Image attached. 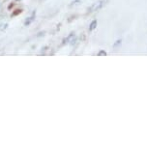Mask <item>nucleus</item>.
<instances>
[{
	"mask_svg": "<svg viewBox=\"0 0 147 148\" xmlns=\"http://www.w3.org/2000/svg\"><path fill=\"white\" fill-rule=\"evenodd\" d=\"M107 0H101V1L97 2V3H94L92 6H90L88 8V12L92 13V12H95V11H99L107 4Z\"/></svg>",
	"mask_w": 147,
	"mask_h": 148,
	"instance_id": "obj_1",
	"label": "nucleus"
},
{
	"mask_svg": "<svg viewBox=\"0 0 147 148\" xmlns=\"http://www.w3.org/2000/svg\"><path fill=\"white\" fill-rule=\"evenodd\" d=\"M75 41H76V36H75L74 33H71V34L69 35L68 37L64 40V42H63V45H64V44H71V45H73L75 43Z\"/></svg>",
	"mask_w": 147,
	"mask_h": 148,
	"instance_id": "obj_2",
	"label": "nucleus"
},
{
	"mask_svg": "<svg viewBox=\"0 0 147 148\" xmlns=\"http://www.w3.org/2000/svg\"><path fill=\"white\" fill-rule=\"evenodd\" d=\"M34 16H35V15H34V14H33V16H30V18H27L26 21H25V22H24V25H25V26L29 25V24L31 23V22H32L33 21H34Z\"/></svg>",
	"mask_w": 147,
	"mask_h": 148,
	"instance_id": "obj_3",
	"label": "nucleus"
},
{
	"mask_svg": "<svg viewBox=\"0 0 147 148\" xmlns=\"http://www.w3.org/2000/svg\"><path fill=\"white\" fill-rule=\"evenodd\" d=\"M97 27V21H93L92 22H91L90 24V27H89V30L90 31H92V30H94Z\"/></svg>",
	"mask_w": 147,
	"mask_h": 148,
	"instance_id": "obj_4",
	"label": "nucleus"
},
{
	"mask_svg": "<svg viewBox=\"0 0 147 148\" xmlns=\"http://www.w3.org/2000/svg\"><path fill=\"white\" fill-rule=\"evenodd\" d=\"M7 26H8V24H7V23L0 24V30H4V29H6V28H7Z\"/></svg>",
	"mask_w": 147,
	"mask_h": 148,
	"instance_id": "obj_5",
	"label": "nucleus"
},
{
	"mask_svg": "<svg viewBox=\"0 0 147 148\" xmlns=\"http://www.w3.org/2000/svg\"><path fill=\"white\" fill-rule=\"evenodd\" d=\"M119 45H121V40H118V41H116V43L113 45V47H116L117 46H119Z\"/></svg>",
	"mask_w": 147,
	"mask_h": 148,
	"instance_id": "obj_6",
	"label": "nucleus"
},
{
	"mask_svg": "<svg viewBox=\"0 0 147 148\" xmlns=\"http://www.w3.org/2000/svg\"><path fill=\"white\" fill-rule=\"evenodd\" d=\"M79 0H76V1H73V2H72V4L70 5V6H73V5H77V4H79Z\"/></svg>",
	"mask_w": 147,
	"mask_h": 148,
	"instance_id": "obj_7",
	"label": "nucleus"
},
{
	"mask_svg": "<svg viewBox=\"0 0 147 148\" xmlns=\"http://www.w3.org/2000/svg\"><path fill=\"white\" fill-rule=\"evenodd\" d=\"M98 55H104V56H105V55H107V52H106V51H100L99 53H98Z\"/></svg>",
	"mask_w": 147,
	"mask_h": 148,
	"instance_id": "obj_8",
	"label": "nucleus"
},
{
	"mask_svg": "<svg viewBox=\"0 0 147 148\" xmlns=\"http://www.w3.org/2000/svg\"><path fill=\"white\" fill-rule=\"evenodd\" d=\"M16 1H19V0H16Z\"/></svg>",
	"mask_w": 147,
	"mask_h": 148,
	"instance_id": "obj_9",
	"label": "nucleus"
}]
</instances>
